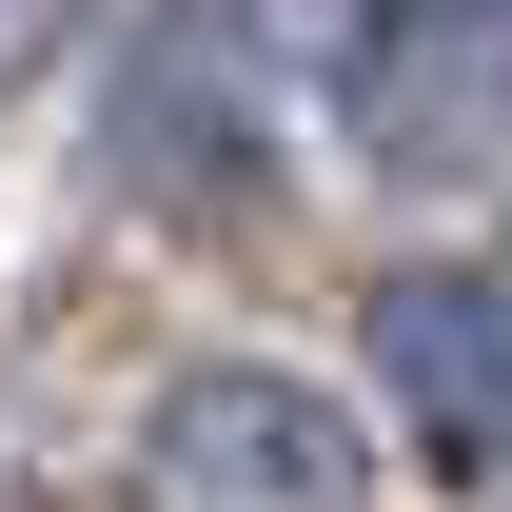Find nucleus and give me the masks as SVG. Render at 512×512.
Returning a JSON list of instances; mask_svg holds the SVG:
<instances>
[{"instance_id": "obj_1", "label": "nucleus", "mask_w": 512, "mask_h": 512, "mask_svg": "<svg viewBox=\"0 0 512 512\" xmlns=\"http://www.w3.org/2000/svg\"><path fill=\"white\" fill-rule=\"evenodd\" d=\"M138 512H375V453L316 375L276 355H197V375L138 394V453H119Z\"/></svg>"}, {"instance_id": "obj_2", "label": "nucleus", "mask_w": 512, "mask_h": 512, "mask_svg": "<svg viewBox=\"0 0 512 512\" xmlns=\"http://www.w3.org/2000/svg\"><path fill=\"white\" fill-rule=\"evenodd\" d=\"M335 138H355L394 197H473L512 158V0H355Z\"/></svg>"}, {"instance_id": "obj_3", "label": "nucleus", "mask_w": 512, "mask_h": 512, "mask_svg": "<svg viewBox=\"0 0 512 512\" xmlns=\"http://www.w3.org/2000/svg\"><path fill=\"white\" fill-rule=\"evenodd\" d=\"M375 375L453 473H512V276H375Z\"/></svg>"}, {"instance_id": "obj_4", "label": "nucleus", "mask_w": 512, "mask_h": 512, "mask_svg": "<svg viewBox=\"0 0 512 512\" xmlns=\"http://www.w3.org/2000/svg\"><path fill=\"white\" fill-rule=\"evenodd\" d=\"M119 158L178 197H256V79H237V20H158V60L119 79Z\"/></svg>"}, {"instance_id": "obj_5", "label": "nucleus", "mask_w": 512, "mask_h": 512, "mask_svg": "<svg viewBox=\"0 0 512 512\" xmlns=\"http://www.w3.org/2000/svg\"><path fill=\"white\" fill-rule=\"evenodd\" d=\"M40 60H60V0H0V99H20Z\"/></svg>"}]
</instances>
